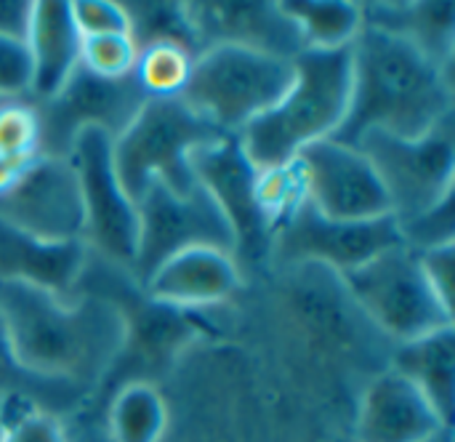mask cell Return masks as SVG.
<instances>
[{"instance_id": "6da1fadb", "label": "cell", "mask_w": 455, "mask_h": 442, "mask_svg": "<svg viewBox=\"0 0 455 442\" xmlns=\"http://www.w3.org/2000/svg\"><path fill=\"white\" fill-rule=\"evenodd\" d=\"M0 323L16 363L53 384L91 390L128 342V320L104 296H56L0 280Z\"/></svg>"}, {"instance_id": "7a4b0ae2", "label": "cell", "mask_w": 455, "mask_h": 442, "mask_svg": "<svg viewBox=\"0 0 455 442\" xmlns=\"http://www.w3.org/2000/svg\"><path fill=\"white\" fill-rule=\"evenodd\" d=\"M451 61L416 40L363 24L352 43V104L336 141L355 147L368 131L419 139L453 117Z\"/></svg>"}, {"instance_id": "3957f363", "label": "cell", "mask_w": 455, "mask_h": 442, "mask_svg": "<svg viewBox=\"0 0 455 442\" xmlns=\"http://www.w3.org/2000/svg\"><path fill=\"white\" fill-rule=\"evenodd\" d=\"M352 104V45L304 48L283 99L248 123L237 139L256 168L296 160L309 144L336 136Z\"/></svg>"}, {"instance_id": "277c9868", "label": "cell", "mask_w": 455, "mask_h": 442, "mask_svg": "<svg viewBox=\"0 0 455 442\" xmlns=\"http://www.w3.org/2000/svg\"><path fill=\"white\" fill-rule=\"evenodd\" d=\"M181 96L147 99L131 125L112 139V160L123 189L136 203L149 181H163L179 195L197 187L189 157L195 149L221 139Z\"/></svg>"}, {"instance_id": "5b68a950", "label": "cell", "mask_w": 455, "mask_h": 442, "mask_svg": "<svg viewBox=\"0 0 455 442\" xmlns=\"http://www.w3.org/2000/svg\"><path fill=\"white\" fill-rule=\"evenodd\" d=\"M291 80L293 59L219 43L195 56L181 99L216 131L237 136L283 99Z\"/></svg>"}, {"instance_id": "8992f818", "label": "cell", "mask_w": 455, "mask_h": 442, "mask_svg": "<svg viewBox=\"0 0 455 442\" xmlns=\"http://www.w3.org/2000/svg\"><path fill=\"white\" fill-rule=\"evenodd\" d=\"M344 280L371 320L400 344L453 325V309L443 304L421 267V256L408 245L379 253L344 275Z\"/></svg>"}, {"instance_id": "52a82bcc", "label": "cell", "mask_w": 455, "mask_h": 442, "mask_svg": "<svg viewBox=\"0 0 455 442\" xmlns=\"http://www.w3.org/2000/svg\"><path fill=\"white\" fill-rule=\"evenodd\" d=\"M355 147L381 176L397 221L416 219L453 195V117L419 139L368 131Z\"/></svg>"}, {"instance_id": "ba28073f", "label": "cell", "mask_w": 455, "mask_h": 442, "mask_svg": "<svg viewBox=\"0 0 455 442\" xmlns=\"http://www.w3.org/2000/svg\"><path fill=\"white\" fill-rule=\"evenodd\" d=\"M139 237L133 275L144 283L163 261L189 248H219L235 256L237 237L219 208V203L197 184L189 195L173 192L163 181H149V187L136 200Z\"/></svg>"}, {"instance_id": "9c48e42d", "label": "cell", "mask_w": 455, "mask_h": 442, "mask_svg": "<svg viewBox=\"0 0 455 442\" xmlns=\"http://www.w3.org/2000/svg\"><path fill=\"white\" fill-rule=\"evenodd\" d=\"M67 157L75 165L80 184L85 213V248H93L107 261L133 272L139 216L136 203L117 179L112 160V136L93 125L83 128L72 139Z\"/></svg>"}, {"instance_id": "30bf717a", "label": "cell", "mask_w": 455, "mask_h": 442, "mask_svg": "<svg viewBox=\"0 0 455 442\" xmlns=\"http://www.w3.org/2000/svg\"><path fill=\"white\" fill-rule=\"evenodd\" d=\"M147 99L149 96L133 75L125 80H104L77 67L53 99L35 104L40 120V152L67 157L77 131L91 125L117 139Z\"/></svg>"}, {"instance_id": "8fae6325", "label": "cell", "mask_w": 455, "mask_h": 442, "mask_svg": "<svg viewBox=\"0 0 455 442\" xmlns=\"http://www.w3.org/2000/svg\"><path fill=\"white\" fill-rule=\"evenodd\" d=\"M275 253L288 261H317L341 275L355 272L379 253L405 245L397 219L381 216L371 221H336L317 213L309 200L272 235Z\"/></svg>"}, {"instance_id": "7c38bea8", "label": "cell", "mask_w": 455, "mask_h": 442, "mask_svg": "<svg viewBox=\"0 0 455 442\" xmlns=\"http://www.w3.org/2000/svg\"><path fill=\"white\" fill-rule=\"evenodd\" d=\"M0 219L40 240H83L85 213L69 157L37 152L24 176L0 195Z\"/></svg>"}, {"instance_id": "4fadbf2b", "label": "cell", "mask_w": 455, "mask_h": 442, "mask_svg": "<svg viewBox=\"0 0 455 442\" xmlns=\"http://www.w3.org/2000/svg\"><path fill=\"white\" fill-rule=\"evenodd\" d=\"M309 205L336 221H371L392 213L389 195L373 163L336 139L309 144L299 157Z\"/></svg>"}, {"instance_id": "5bb4252c", "label": "cell", "mask_w": 455, "mask_h": 442, "mask_svg": "<svg viewBox=\"0 0 455 442\" xmlns=\"http://www.w3.org/2000/svg\"><path fill=\"white\" fill-rule=\"evenodd\" d=\"M192 173L197 184L219 203L224 216L229 219L235 237H237V251L245 253H259L272 243V232L267 221L261 219L256 200H253V181L259 168L248 160V155L240 147L237 136H221L200 149L192 152L189 157Z\"/></svg>"}, {"instance_id": "9a60e30c", "label": "cell", "mask_w": 455, "mask_h": 442, "mask_svg": "<svg viewBox=\"0 0 455 442\" xmlns=\"http://www.w3.org/2000/svg\"><path fill=\"white\" fill-rule=\"evenodd\" d=\"M200 51L229 43L296 59L304 51L299 27L280 3H184Z\"/></svg>"}, {"instance_id": "2e32d148", "label": "cell", "mask_w": 455, "mask_h": 442, "mask_svg": "<svg viewBox=\"0 0 455 442\" xmlns=\"http://www.w3.org/2000/svg\"><path fill=\"white\" fill-rule=\"evenodd\" d=\"M451 424L435 403L400 371H387L371 382L357 416L360 442H429Z\"/></svg>"}, {"instance_id": "e0dca14e", "label": "cell", "mask_w": 455, "mask_h": 442, "mask_svg": "<svg viewBox=\"0 0 455 442\" xmlns=\"http://www.w3.org/2000/svg\"><path fill=\"white\" fill-rule=\"evenodd\" d=\"M141 288L152 301L165 307H213L227 301L240 288V267L232 253L200 245L163 261L141 283Z\"/></svg>"}, {"instance_id": "ac0fdd59", "label": "cell", "mask_w": 455, "mask_h": 442, "mask_svg": "<svg viewBox=\"0 0 455 442\" xmlns=\"http://www.w3.org/2000/svg\"><path fill=\"white\" fill-rule=\"evenodd\" d=\"M85 259L88 248L83 240H40L0 219V280L72 296V288L85 269Z\"/></svg>"}, {"instance_id": "d6986e66", "label": "cell", "mask_w": 455, "mask_h": 442, "mask_svg": "<svg viewBox=\"0 0 455 442\" xmlns=\"http://www.w3.org/2000/svg\"><path fill=\"white\" fill-rule=\"evenodd\" d=\"M24 43L32 64L29 96H35L37 101H48L67 85L72 72L80 67L83 37L75 29L69 3L37 0L32 5V19Z\"/></svg>"}, {"instance_id": "ffe728a7", "label": "cell", "mask_w": 455, "mask_h": 442, "mask_svg": "<svg viewBox=\"0 0 455 442\" xmlns=\"http://www.w3.org/2000/svg\"><path fill=\"white\" fill-rule=\"evenodd\" d=\"M403 376H408L440 411V416L451 424L453 419L455 392V334L453 325L413 339L400 347L397 366Z\"/></svg>"}, {"instance_id": "44dd1931", "label": "cell", "mask_w": 455, "mask_h": 442, "mask_svg": "<svg viewBox=\"0 0 455 442\" xmlns=\"http://www.w3.org/2000/svg\"><path fill=\"white\" fill-rule=\"evenodd\" d=\"M280 8L299 27L304 48H349L365 24L363 5L349 0H283Z\"/></svg>"}, {"instance_id": "7402d4cb", "label": "cell", "mask_w": 455, "mask_h": 442, "mask_svg": "<svg viewBox=\"0 0 455 442\" xmlns=\"http://www.w3.org/2000/svg\"><path fill=\"white\" fill-rule=\"evenodd\" d=\"M104 427L112 442H160L168 427L165 400L152 384H125L112 398Z\"/></svg>"}, {"instance_id": "603a6c76", "label": "cell", "mask_w": 455, "mask_h": 442, "mask_svg": "<svg viewBox=\"0 0 455 442\" xmlns=\"http://www.w3.org/2000/svg\"><path fill=\"white\" fill-rule=\"evenodd\" d=\"M195 51L173 43V40H157L139 48L133 77L141 85V91L149 99H173L181 96L187 88V80L192 75Z\"/></svg>"}, {"instance_id": "cb8c5ba5", "label": "cell", "mask_w": 455, "mask_h": 442, "mask_svg": "<svg viewBox=\"0 0 455 442\" xmlns=\"http://www.w3.org/2000/svg\"><path fill=\"white\" fill-rule=\"evenodd\" d=\"M253 200L269 232L275 235L307 203V179L301 163L291 160L259 168L253 181Z\"/></svg>"}, {"instance_id": "d4e9b609", "label": "cell", "mask_w": 455, "mask_h": 442, "mask_svg": "<svg viewBox=\"0 0 455 442\" xmlns=\"http://www.w3.org/2000/svg\"><path fill=\"white\" fill-rule=\"evenodd\" d=\"M125 8L131 16V35L139 48L157 40H173L200 53L184 3H125Z\"/></svg>"}, {"instance_id": "484cf974", "label": "cell", "mask_w": 455, "mask_h": 442, "mask_svg": "<svg viewBox=\"0 0 455 442\" xmlns=\"http://www.w3.org/2000/svg\"><path fill=\"white\" fill-rule=\"evenodd\" d=\"M80 395H83L80 390L53 384V382H43V379L27 374L16 363L11 344L5 339V328L0 323V400L19 398V400L32 403L40 411H48V403L51 406H67V403H75V398H80Z\"/></svg>"}, {"instance_id": "4316f807", "label": "cell", "mask_w": 455, "mask_h": 442, "mask_svg": "<svg viewBox=\"0 0 455 442\" xmlns=\"http://www.w3.org/2000/svg\"><path fill=\"white\" fill-rule=\"evenodd\" d=\"M139 59V45L131 32L83 37L80 67L104 80H125L133 75Z\"/></svg>"}, {"instance_id": "83f0119b", "label": "cell", "mask_w": 455, "mask_h": 442, "mask_svg": "<svg viewBox=\"0 0 455 442\" xmlns=\"http://www.w3.org/2000/svg\"><path fill=\"white\" fill-rule=\"evenodd\" d=\"M0 442H69V430L56 414L40 411L27 400H19V408H11L5 400H0Z\"/></svg>"}, {"instance_id": "f1b7e54d", "label": "cell", "mask_w": 455, "mask_h": 442, "mask_svg": "<svg viewBox=\"0 0 455 442\" xmlns=\"http://www.w3.org/2000/svg\"><path fill=\"white\" fill-rule=\"evenodd\" d=\"M40 152V120L35 104L3 101L0 104V155L35 157Z\"/></svg>"}, {"instance_id": "f546056e", "label": "cell", "mask_w": 455, "mask_h": 442, "mask_svg": "<svg viewBox=\"0 0 455 442\" xmlns=\"http://www.w3.org/2000/svg\"><path fill=\"white\" fill-rule=\"evenodd\" d=\"M69 13L80 37L131 32V16L125 3L117 0H72Z\"/></svg>"}, {"instance_id": "4dcf8cb0", "label": "cell", "mask_w": 455, "mask_h": 442, "mask_svg": "<svg viewBox=\"0 0 455 442\" xmlns=\"http://www.w3.org/2000/svg\"><path fill=\"white\" fill-rule=\"evenodd\" d=\"M32 85V64L24 40L0 37V101H24Z\"/></svg>"}, {"instance_id": "1f68e13d", "label": "cell", "mask_w": 455, "mask_h": 442, "mask_svg": "<svg viewBox=\"0 0 455 442\" xmlns=\"http://www.w3.org/2000/svg\"><path fill=\"white\" fill-rule=\"evenodd\" d=\"M421 267L432 283V288L437 291V296L443 299L445 307L453 309V269H455V245H440L432 251H421Z\"/></svg>"}, {"instance_id": "d6a6232c", "label": "cell", "mask_w": 455, "mask_h": 442, "mask_svg": "<svg viewBox=\"0 0 455 442\" xmlns=\"http://www.w3.org/2000/svg\"><path fill=\"white\" fill-rule=\"evenodd\" d=\"M32 0H0V37L24 40L32 19Z\"/></svg>"}, {"instance_id": "836d02e7", "label": "cell", "mask_w": 455, "mask_h": 442, "mask_svg": "<svg viewBox=\"0 0 455 442\" xmlns=\"http://www.w3.org/2000/svg\"><path fill=\"white\" fill-rule=\"evenodd\" d=\"M35 157H8V155H0V195H5L21 176L24 171L29 168Z\"/></svg>"}, {"instance_id": "e575fe53", "label": "cell", "mask_w": 455, "mask_h": 442, "mask_svg": "<svg viewBox=\"0 0 455 442\" xmlns=\"http://www.w3.org/2000/svg\"><path fill=\"white\" fill-rule=\"evenodd\" d=\"M69 442H112L104 424H85L77 432H69Z\"/></svg>"}, {"instance_id": "d590c367", "label": "cell", "mask_w": 455, "mask_h": 442, "mask_svg": "<svg viewBox=\"0 0 455 442\" xmlns=\"http://www.w3.org/2000/svg\"><path fill=\"white\" fill-rule=\"evenodd\" d=\"M0 435H3V414H0Z\"/></svg>"}, {"instance_id": "8d00e7d4", "label": "cell", "mask_w": 455, "mask_h": 442, "mask_svg": "<svg viewBox=\"0 0 455 442\" xmlns=\"http://www.w3.org/2000/svg\"><path fill=\"white\" fill-rule=\"evenodd\" d=\"M0 104H3V101H0Z\"/></svg>"}]
</instances>
